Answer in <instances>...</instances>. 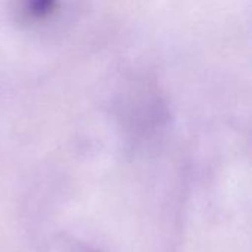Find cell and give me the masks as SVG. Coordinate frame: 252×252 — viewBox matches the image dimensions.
I'll use <instances>...</instances> for the list:
<instances>
[{"label":"cell","mask_w":252,"mask_h":252,"mask_svg":"<svg viewBox=\"0 0 252 252\" xmlns=\"http://www.w3.org/2000/svg\"><path fill=\"white\" fill-rule=\"evenodd\" d=\"M56 6V0H27L24 7L25 12L34 19H43L49 16Z\"/></svg>","instance_id":"cell-1"}]
</instances>
